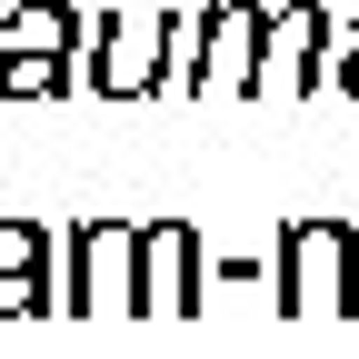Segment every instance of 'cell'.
I'll return each instance as SVG.
<instances>
[{
  "label": "cell",
  "mask_w": 359,
  "mask_h": 359,
  "mask_svg": "<svg viewBox=\"0 0 359 359\" xmlns=\"http://www.w3.org/2000/svg\"><path fill=\"white\" fill-rule=\"evenodd\" d=\"M259 60H269V20L250 11V0H219V11L200 20V60H190V70L219 80V90H259V80H269Z\"/></svg>",
  "instance_id": "2"
},
{
  "label": "cell",
  "mask_w": 359,
  "mask_h": 359,
  "mask_svg": "<svg viewBox=\"0 0 359 359\" xmlns=\"http://www.w3.org/2000/svg\"><path fill=\"white\" fill-rule=\"evenodd\" d=\"M70 40H80L70 11H20V40L0 50V90H11V100H30V90H70Z\"/></svg>",
  "instance_id": "3"
},
{
  "label": "cell",
  "mask_w": 359,
  "mask_h": 359,
  "mask_svg": "<svg viewBox=\"0 0 359 359\" xmlns=\"http://www.w3.org/2000/svg\"><path fill=\"white\" fill-rule=\"evenodd\" d=\"M280 299L290 309H359V230L299 219L280 240Z\"/></svg>",
  "instance_id": "1"
},
{
  "label": "cell",
  "mask_w": 359,
  "mask_h": 359,
  "mask_svg": "<svg viewBox=\"0 0 359 359\" xmlns=\"http://www.w3.org/2000/svg\"><path fill=\"white\" fill-rule=\"evenodd\" d=\"M130 309H200L190 230H140V250H130Z\"/></svg>",
  "instance_id": "4"
},
{
  "label": "cell",
  "mask_w": 359,
  "mask_h": 359,
  "mask_svg": "<svg viewBox=\"0 0 359 359\" xmlns=\"http://www.w3.org/2000/svg\"><path fill=\"white\" fill-rule=\"evenodd\" d=\"M339 90H359V30H349V50H339V70H330Z\"/></svg>",
  "instance_id": "6"
},
{
  "label": "cell",
  "mask_w": 359,
  "mask_h": 359,
  "mask_svg": "<svg viewBox=\"0 0 359 359\" xmlns=\"http://www.w3.org/2000/svg\"><path fill=\"white\" fill-rule=\"evenodd\" d=\"M290 50V90H320L330 70H320V50H330V20L320 11H280V20H269V60H280Z\"/></svg>",
  "instance_id": "5"
}]
</instances>
